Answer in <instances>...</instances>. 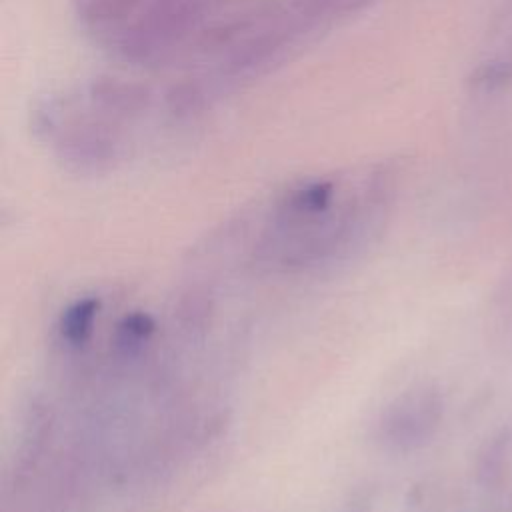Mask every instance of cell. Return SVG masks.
I'll return each mask as SVG.
<instances>
[{
    "mask_svg": "<svg viewBox=\"0 0 512 512\" xmlns=\"http://www.w3.org/2000/svg\"><path fill=\"white\" fill-rule=\"evenodd\" d=\"M442 418V400L430 388H420L398 398L382 420V438L398 450L424 444Z\"/></svg>",
    "mask_w": 512,
    "mask_h": 512,
    "instance_id": "1",
    "label": "cell"
},
{
    "mask_svg": "<svg viewBox=\"0 0 512 512\" xmlns=\"http://www.w3.org/2000/svg\"><path fill=\"white\" fill-rule=\"evenodd\" d=\"M100 310V300L94 296H84L74 300L60 316L58 322V332L60 338L68 346H84L94 330V322Z\"/></svg>",
    "mask_w": 512,
    "mask_h": 512,
    "instance_id": "2",
    "label": "cell"
},
{
    "mask_svg": "<svg viewBox=\"0 0 512 512\" xmlns=\"http://www.w3.org/2000/svg\"><path fill=\"white\" fill-rule=\"evenodd\" d=\"M138 0H76L80 18L90 26L118 24L134 10Z\"/></svg>",
    "mask_w": 512,
    "mask_h": 512,
    "instance_id": "4",
    "label": "cell"
},
{
    "mask_svg": "<svg viewBox=\"0 0 512 512\" xmlns=\"http://www.w3.org/2000/svg\"><path fill=\"white\" fill-rule=\"evenodd\" d=\"M156 330V320L148 312H132L126 314L114 336V344L122 356H134L140 352L142 344L150 340Z\"/></svg>",
    "mask_w": 512,
    "mask_h": 512,
    "instance_id": "3",
    "label": "cell"
},
{
    "mask_svg": "<svg viewBox=\"0 0 512 512\" xmlns=\"http://www.w3.org/2000/svg\"><path fill=\"white\" fill-rule=\"evenodd\" d=\"M510 80H512V64L504 62V60H494V62L482 64L480 68H476V72L470 78L472 86L486 90V92L502 88Z\"/></svg>",
    "mask_w": 512,
    "mask_h": 512,
    "instance_id": "5",
    "label": "cell"
}]
</instances>
